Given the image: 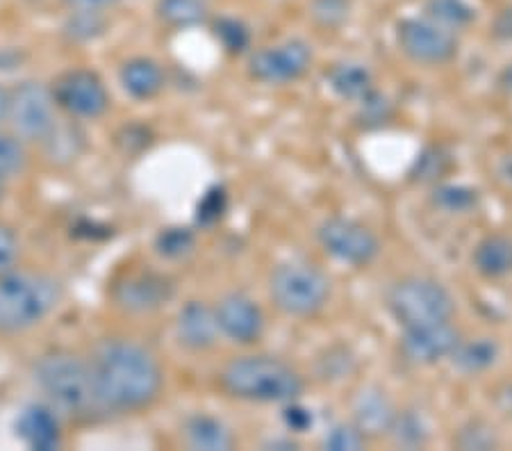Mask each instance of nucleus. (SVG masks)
I'll return each instance as SVG.
<instances>
[{"label": "nucleus", "instance_id": "1", "mask_svg": "<svg viewBox=\"0 0 512 451\" xmlns=\"http://www.w3.org/2000/svg\"><path fill=\"white\" fill-rule=\"evenodd\" d=\"M96 404L112 413H137L160 397L164 374L151 351L132 340H105L92 360Z\"/></svg>", "mask_w": 512, "mask_h": 451}, {"label": "nucleus", "instance_id": "2", "mask_svg": "<svg viewBox=\"0 0 512 451\" xmlns=\"http://www.w3.org/2000/svg\"><path fill=\"white\" fill-rule=\"evenodd\" d=\"M221 390L239 401L255 404H287L303 392L296 369L274 356H242L230 360L219 374Z\"/></svg>", "mask_w": 512, "mask_h": 451}, {"label": "nucleus", "instance_id": "3", "mask_svg": "<svg viewBox=\"0 0 512 451\" xmlns=\"http://www.w3.org/2000/svg\"><path fill=\"white\" fill-rule=\"evenodd\" d=\"M62 287L55 278L30 272L0 276V335H16L37 326L60 303Z\"/></svg>", "mask_w": 512, "mask_h": 451}, {"label": "nucleus", "instance_id": "4", "mask_svg": "<svg viewBox=\"0 0 512 451\" xmlns=\"http://www.w3.org/2000/svg\"><path fill=\"white\" fill-rule=\"evenodd\" d=\"M35 383L55 410L69 415L98 408L92 381V367L71 351H53L37 360Z\"/></svg>", "mask_w": 512, "mask_h": 451}, {"label": "nucleus", "instance_id": "5", "mask_svg": "<svg viewBox=\"0 0 512 451\" xmlns=\"http://www.w3.org/2000/svg\"><path fill=\"white\" fill-rule=\"evenodd\" d=\"M269 297L289 317H315L330 297V281L305 262L280 265L269 278Z\"/></svg>", "mask_w": 512, "mask_h": 451}, {"label": "nucleus", "instance_id": "6", "mask_svg": "<svg viewBox=\"0 0 512 451\" xmlns=\"http://www.w3.org/2000/svg\"><path fill=\"white\" fill-rule=\"evenodd\" d=\"M387 306L403 328L451 322L456 313V301L447 287L424 276L403 278L396 283L387 297Z\"/></svg>", "mask_w": 512, "mask_h": 451}, {"label": "nucleus", "instance_id": "7", "mask_svg": "<svg viewBox=\"0 0 512 451\" xmlns=\"http://www.w3.org/2000/svg\"><path fill=\"white\" fill-rule=\"evenodd\" d=\"M55 105L53 89H48L44 82L23 80L10 92L7 121L21 139L44 142L57 123Z\"/></svg>", "mask_w": 512, "mask_h": 451}, {"label": "nucleus", "instance_id": "8", "mask_svg": "<svg viewBox=\"0 0 512 451\" xmlns=\"http://www.w3.org/2000/svg\"><path fill=\"white\" fill-rule=\"evenodd\" d=\"M396 41L403 55L419 64H447L458 55V39L431 19H403L396 26Z\"/></svg>", "mask_w": 512, "mask_h": 451}, {"label": "nucleus", "instance_id": "9", "mask_svg": "<svg viewBox=\"0 0 512 451\" xmlns=\"http://www.w3.org/2000/svg\"><path fill=\"white\" fill-rule=\"evenodd\" d=\"M317 237L326 253L353 267L369 265L378 256V251H381V242L365 224L346 217L326 219L319 226Z\"/></svg>", "mask_w": 512, "mask_h": 451}, {"label": "nucleus", "instance_id": "10", "mask_svg": "<svg viewBox=\"0 0 512 451\" xmlns=\"http://www.w3.org/2000/svg\"><path fill=\"white\" fill-rule=\"evenodd\" d=\"M312 64L310 46L301 39H287L283 44L264 46L249 60V73L253 80L264 85H285L299 80Z\"/></svg>", "mask_w": 512, "mask_h": 451}, {"label": "nucleus", "instance_id": "11", "mask_svg": "<svg viewBox=\"0 0 512 451\" xmlns=\"http://www.w3.org/2000/svg\"><path fill=\"white\" fill-rule=\"evenodd\" d=\"M55 103L76 119H96L105 114L110 96L94 71L73 69L62 73L53 87Z\"/></svg>", "mask_w": 512, "mask_h": 451}, {"label": "nucleus", "instance_id": "12", "mask_svg": "<svg viewBox=\"0 0 512 451\" xmlns=\"http://www.w3.org/2000/svg\"><path fill=\"white\" fill-rule=\"evenodd\" d=\"M173 297L169 276L158 272H130L112 287V299L121 310L132 315L155 313Z\"/></svg>", "mask_w": 512, "mask_h": 451}, {"label": "nucleus", "instance_id": "13", "mask_svg": "<svg viewBox=\"0 0 512 451\" xmlns=\"http://www.w3.org/2000/svg\"><path fill=\"white\" fill-rule=\"evenodd\" d=\"M460 333L451 322L403 328L401 354L412 365H435L458 347Z\"/></svg>", "mask_w": 512, "mask_h": 451}, {"label": "nucleus", "instance_id": "14", "mask_svg": "<svg viewBox=\"0 0 512 451\" xmlns=\"http://www.w3.org/2000/svg\"><path fill=\"white\" fill-rule=\"evenodd\" d=\"M214 310H217L221 335H226L228 340L237 344H251L260 340L264 331V315L253 299L235 292L221 299Z\"/></svg>", "mask_w": 512, "mask_h": 451}, {"label": "nucleus", "instance_id": "15", "mask_svg": "<svg viewBox=\"0 0 512 451\" xmlns=\"http://www.w3.org/2000/svg\"><path fill=\"white\" fill-rule=\"evenodd\" d=\"M178 340L189 351H208L217 344L221 328L217 322V310L203 301H189L176 319Z\"/></svg>", "mask_w": 512, "mask_h": 451}, {"label": "nucleus", "instance_id": "16", "mask_svg": "<svg viewBox=\"0 0 512 451\" xmlns=\"http://www.w3.org/2000/svg\"><path fill=\"white\" fill-rule=\"evenodd\" d=\"M16 433L35 451H53L62 442L57 415L51 406L44 404H32L21 410L19 420H16Z\"/></svg>", "mask_w": 512, "mask_h": 451}, {"label": "nucleus", "instance_id": "17", "mask_svg": "<svg viewBox=\"0 0 512 451\" xmlns=\"http://www.w3.org/2000/svg\"><path fill=\"white\" fill-rule=\"evenodd\" d=\"M396 420V408L381 390L360 392L353 404V424L365 438H381L390 433Z\"/></svg>", "mask_w": 512, "mask_h": 451}, {"label": "nucleus", "instance_id": "18", "mask_svg": "<svg viewBox=\"0 0 512 451\" xmlns=\"http://www.w3.org/2000/svg\"><path fill=\"white\" fill-rule=\"evenodd\" d=\"M121 85L126 92L137 98V101H148V98L158 96L164 87V73L158 62L148 60V57H135L121 67Z\"/></svg>", "mask_w": 512, "mask_h": 451}, {"label": "nucleus", "instance_id": "19", "mask_svg": "<svg viewBox=\"0 0 512 451\" xmlns=\"http://www.w3.org/2000/svg\"><path fill=\"white\" fill-rule=\"evenodd\" d=\"M474 267L485 278L512 274V240L506 235H487L474 249Z\"/></svg>", "mask_w": 512, "mask_h": 451}, {"label": "nucleus", "instance_id": "20", "mask_svg": "<svg viewBox=\"0 0 512 451\" xmlns=\"http://www.w3.org/2000/svg\"><path fill=\"white\" fill-rule=\"evenodd\" d=\"M187 445L201 451H228L235 445L233 433L224 422L210 415H196L185 426Z\"/></svg>", "mask_w": 512, "mask_h": 451}, {"label": "nucleus", "instance_id": "21", "mask_svg": "<svg viewBox=\"0 0 512 451\" xmlns=\"http://www.w3.org/2000/svg\"><path fill=\"white\" fill-rule=\"evenodd\" d=\"M330 89L346 101H365L374 92V80L367 67L358 62H342L335 64L333 71L328 73Z\"/></svg>", "mask_w": 512, "mask_h": 451}, {"label": "nucleus", "instance_id": "22", "mask_svg": "<svg viewBox=\"0 0 512 451\" xmlns=\"http://www.w3.org/2000/svg\"><path fill=\"white\" fill-rule=\"evenodd\" d=\"M155 14L164 26L187 30L210 21V5L208 0H158Z\"/></svg>", "mask_w": 512, "mask_h": 451}, {"label": "nucleus", "instance_id": "23", "mask_svg": "<svg viewBox=\"0 0 512 451\" xmlns=\"http://www.w3.org/2000/svg\"><path fill=\"white\" fill-rule=\"evenodd\" d=\"M453 367L462 374H481L487 372L499 358V344L492 338H474L467 342H458L449 356Z\"/></svg>", "mask_w": 512, "mask_h": 451}, {"label": "nucleus", "instance_id": "24", "mask_svg": "<svg viewBox=\"0 0 512 451\" xmlns=\"http://www.w3.org/2000/svg\"><path fill=\"white\" fill-rule=\"evenodd\" d=\"M424 14L426 19L451 32L465 30L476 21V7L467 0H426Z\"/></svg>", "mask_w": 512, "mask_h": 451}, {"label": "nucleus", "instance_id": "25", "mask_svg": "<svg viewBox=\"0 0 512 451\" xmlns=\"http://www.w3.org/2000/svg\"><path fill=\"white\" fill-rule=\"evenodd\" d=\"M46 155L55 164H71L85 149V135L80 128L69 126V123H55V128L44 139Z\"/></svg>", "mask_w": 512, "mask_h": 451}, {"label": "nucleus", "instance_id": "26", "mask_svg": "<svg viewBox=\"0 0 512 451\" xmlns=\"http://www.w3.org/2000/svg\"><path fill=\"white\" fill-rule=\"evenodd\" d=\"M476 203V190L465 185H442L433 192V205L447 215H465V212L476 208Z\"/></svg>", "mask_w": 512, "mask_h": 451}, {"label": "nucleus", "instance_id": "27", "mask_svg": "<svg viewBox=\"0 0 512 451\" xmlns=\"http://www.w3.org/2000/svg\"><path fill=\"white\" fill-rule=\"evenodd\" d=\"M212 32L221 44V48L230 55L244 53L246 48L251 46V30L246 28V23L233 19V16H221V19L214 21Z\"/></svg>", "mask_w": 512, "mask_h": 451}, {"label": "nucleus", "instance_id": "28", "mask_svg": "<svg viewBox=\"0 0 512 451\" xmlns=\"http://www.w3.org/2000/svg\"><path fill=\"white\" fill-rule=\"evenodd\" d=\"M105 12H71L64 21V35L71 41H94L105 32Z\"/></svg>", "mask_w": 512, "mask_h": 451}, {"label": "nucleus", "instance_id": "29", "mask_svg": "<svg viewBox=\"0 0 512 451\" xmlns=\"http://www.w3.org/2000/svg\"><path fill=\"white\" fill-rule=\"evenodd\" d=\"M28 155L21 137L0 133V180H12L26 169Z\"/></svg>", "mask_w": 512, "mask_h": 451}, {"label": "nucleus", "instance_id": "30", "mask_svg": "<svg viewBox=\"0 0 512 451\" xmlns=\"http://www.w3.org/2000/svg\"><path fill=\"white\" fill-rule=\"evenodd\" d=\"M194 242L196 237L189 228L171 226V228H164V231L155 237V249H158L162 258L178 260L194 249Z\"/></svg>", "mask_w": 512, "mask_h": 451}, {"label": "nucleus", "instance_id": "31", "mask_svg": "<svg viewBox=\"0 0 512 451\" xmlns=\"http://www.w3.org/2000/svg\"><path fill=\"white\" fill-rule=\"evenodd\" d=\"M390 436L394 438L396 445L406 447V449H415L421 447L428 438L426 426L421 422V417L415 413H396V420L390 429Z\"/></svg>", "mask_w": 512, "mask_h": 451}, {"label": "nucleus", "instance_id": "32", "mask_svg": "<svg viewBox=\"0 0 512 451\" xmlns=\"http://www.w3.org/2000/svg\"><path fill=\"white\" fill-rule=\"evenodd\" d=\"M228 210V194L221 185L210 187L208 192L203 194V199L196 205V224L198 226H214L221 217L226 215Z\"/></svg>", "mask_w": 512, "mask_h": 451}, {"label": "nucleus", "instance_id": "33", "mask_svg": "<svg viewBox=\"0 0 512 451\" xmlns=\"http://www.w3.org/2000/svg\"><path fill=\"white\" fill-rule=\"evenodd\" d=\"M351 0H312L310 14L319 26L340 28L349 19Z\"/></svg>", "mask_w": 512, "mask_h": 451}, {"label": "nucleus", "instance_id": "34", "mask_svg": "<svg viewBox=\"0 0 512 451\" xmlns=\"http://www.w3.org/2000/svg\"><path fill=\"white\" fill-rule=\"evenodd\" d=\"M365 436L358 431V426L349 424H337L326 433L324 447L328 451H355L365 445Z\"/></svg>", "mask_w": 512, "mask_h": 451}, {"label": "nucleus", "instance_id": "35", "mask_svg": "<svg viewBox=\"0 0 512 451\" xmlns=\"http://www.w3.org/2000/svg\"><path fill=\"white\" fill-rule=\"evenodd\" d=\"M458 447L460 449H492L497 447V436H494L490 426H485L483 422H472L460 431Z\"/></svg>", "mask_w": 512, "mask_h": 451}, {"label": "nucleus", "instance_id": "36", "mask_svg": "<svg viewBox=\"0 0 512 451\" xmlns=\"http://www.w3.org/2000/svg\"><path fill=\"white\" fill-rule=\"evenodd\" d=\"M16 258H19V237L10 226L0 224V276L12 272Z\"/></svg>", "mask_w": 512, "mask_h": 451}, {"label": "nucleus", "instance_id": "37", "mask_svg": "<svg viewBox=\"0 0 512 451\" xmlns=\"http://www.w3.org/2000/svg\"><path fill=\"white\" fill-rule=\"evenodd\" d=\"M444 169H447V158H442L440 151H426L421 158H417L415 162V171H412V176L417 180H435L440 174H444Z\"/></svg>", "mask_w": 512, "mask_h": 451}, {"label": "nucleus", "instance_id": "38", "mask_svg": "<svg viewBox=\"0 0 512 451\" xmlns=\"http://www.w3.org/2000/svg\"><path fill=\"white\" fill-rule=\"evenodd\" d=\"M283 422L287 429L303 433V431H308L312 424H315V417H312V410L294 404V401H287V406L283 410Z\"/></svg>", "mask_w": 512, "mask_h": 451}, {"label": "nucleus", "instance_id": "39", "mask_svg": "<svg viewBox=\"0 0 512 451\" xmlns=\"http://www.w3.org/2000/svg\"><path fill=\"white\" fill-rule=\"evenodd\" d=\"M60 3L71 12H107L119 0H60Z\"/></svg>", "mask_w": 512, "mask_h": 451}, {"label": "nucleus", "instance_id": "40", "mask_svg": "<svg viewBox=\"0 0 512 451\" xmlns=\"http://www.w3.org/2000/svg\"><path fill=\"white\" fill-rule=\"evenodd\" d=\"M7 114H10V92L0 85V126L7 121Z\"/></svg>", "mask_w": 512, "mask_h": 451}, {"label": "nucleus", "instance_id": "41", "mask_svg": "<svg viewBox=\"0 0 512 451\" xmlns=\"http://www.w3.org/2000/svg\"><path fill=\"white\" fill-rule=\"evenodd\" d=\"M499 174H501L503 180H506V183L512 185V155H506V158L501 160V164H499Z\"/></svg>", "mask_w": 512, "mask_h": 451}, {"label": "nucleus", "instance_id": "42", "mask_svg": "<svg viewBox=\"0 0 512 451\" xmlns=\"http://www.w3.org/2000/svg\"><path fill=\"white\" fill-rule=\"evenodd\" d=\"M499 85L506 89V92H512V64H508L503 73L499 76Z\"/></svg>", "mask_w": 512, "mask_h": 451}, {"label": "nucleus", "instance_id": "43", "mask_svg": "<svg viewBox=\"0 0 512 451\" xmlns=\"http://www.w3.org/2000/svg\"><path fill=\"white\" fill-rule=\"evenodd\" d=\"M28 3H35V0H28Z\"/></svg>", "mask_w": 512, "mask_h": 451}]
</instances>
